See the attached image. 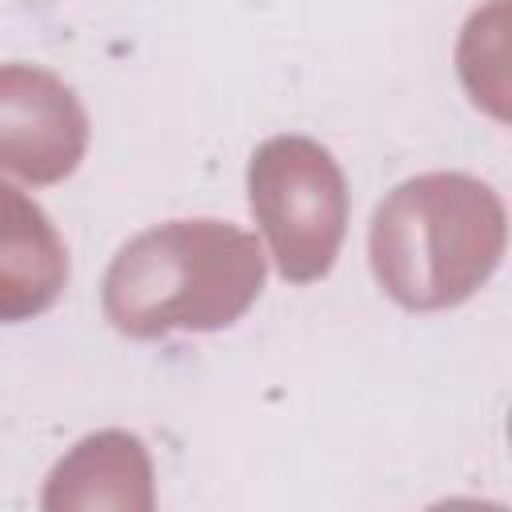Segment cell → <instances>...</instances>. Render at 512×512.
Wrapping results in <instances>:
<instances>
[{"label": "cell", "mask_w": 512, "mask_h": 512, "mask_svg": "<svg viewBox=\"0 0 512 512\" xmlns=\"http://www.w3.org/2000/svg\"><path fill=\"white\" fill-rule=\"evenodd\" d=\"M264 284L256 236L216 220H176L124 244L104 276V312L124 336L224 328Z\"/></svg>", "instance_id": "cell-1"}, {"label": "cell", "mask_w": 512, "mask_h": 512, "mask_svg": "<svg viewBox=\"0 0 512 512\" xmlns=\"http://www.w3.org/2000/svg\"><path fill=\"white\" fill-rule=\"evenodd\" d=\"M456 176H424L396 188L392 200L376 208L372 220V244H400V240H424L428 248H416L388 272H380V284L408 308H444L464 300L500 260L504 244V212L500 200L480 188L476 200L440 228L444 208L452 200Z\"/></svg>", "instance_id": "cell-2"}, {"label": "cell", "mask_w": 512, "mask_h": 512, "mask_svg": "<svg viewBox=\"0 0 512 512\" xmlns=\"http://www.w3.org/2000/svg\"><path fill=\"white\" fill-rule=\"evenodd\" d=\"M248 180L276 268L296 284L324 276L344 236V180L332 156L312 140L280 136L252 156Z\"/></svg>", "instance_id": "cell-3"}, {"label": "cell", "mask_w": 512, "mask_h": 512, "mask_svg": "<svg viewBox=\"0 0 512 512\" xmlns=\"http://www.w3.org/2000/svg\"><path fill=\"white\" fill-rule=\"evenodd\" d=\"M88 148V116L76 92L48 68L0 64V172L56 184Z\"/></svg>", "instance_id": "cell-4"}, {"label": "cell", "mask_w": 512, "mask_h": 512, "mask_svg": "<svg viewBox=\"0 0 512 512\" xmlns=\"http://www.w3.org/2000/svg\"><path fill=\"white\" fill-rule=\"evenodd\" d=\"M68 280V252L52 220L16 188L0 184V320L44 312Z\"/></svg>", "instance_id": "cell-5"}]
</instances>
